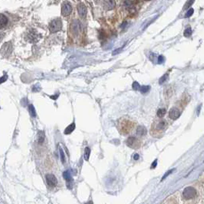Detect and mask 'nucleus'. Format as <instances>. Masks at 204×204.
<instances>
[{
	"instance_id": "obj_19",
	"label": "nucleus",
	"mask_w": 204,
	"mask_h": 204,
	"mask_svg": "<svg viewBox=\"0 0 204 204\" xmlns=\"http://www.w3.org/2000/svg\"><path fill=\"white\" fill-rule=\"evenodd\" d=\"M166 112H167V110H166V108H159V110L157 111V116L159 118H162L164 116V115L166 114Z\"/></svg>"
},
{
	"instance_id": "obj_4",
	"label": "nucleus",
	"mask_w": 204,
	"mask_h": 204,
	"mask_svg": "<svg viewBox=\"0 0 204 204\" xmlns=\"http://www.w3.org/2000/svg\"><path fill=\"white\" fill-rule=\"evenodd\" d=\"M183 197L186 198V199H191V198H193L195 197L196 195V191L194 187H186L183 191Z\"/></svg>"
},
{
	"instance_id": "obj_14",
	"label": "nucleus",
	"mask_w": 204,
	"mask_h": 204,
	"mask_svg": "<svg viewBox=\"0 0 204 204\" xmlns=\"http://www.w3.org/2000/svg\"><path fill=\"white\" fill-rule=\"evenodd\" d=\"M28 38L30 41H37L39 39L38 34L36 32H30L28 34Z\"/></svg>"
},
{
	"instance_id": "obj_6",
	"label": "nucleus",
	"mask_w": 204,
	"mask_h": 204,
	"mask_svg": "<svg viewBox=\"0 0 204 204\" xmlns=\"http://www.w3.org/2000/svg\"><path fill=\"white\" fill-rule=\"evenodd\" d=\"M126 143H127L128 146L132 148H137L140 146V141L134 136L128 137Z\"/></svg>"
},
{
	"instance_id": "obj_24",
	"label": "nucleus",
	"mask_w": 204,
	"mask_h": 204,
	"mask_svg": "<svg viewBox=\"0 0 204 204\" xmlns=\"http://www.w3.org/2000/svg\"><path fill=\"white\" fill-rule=\"evenodd\" d=\"M59 152H60V156H61V162L65 163V154H64V151L62 150L61 147H59Z\"/></svg>"
},
{
	"instance_id": "obj_9",
	"label": "nucleus",
	"mask_w": 204,
	"mask_h": 204,
	"mask_svg": "<svg viewBox=\"0 0 204 204\" xmlns=\"http://www.w3.org/2000/svg\"><path fill=\"white\" fill-rule=\"evenodd\" d=\"M180 116V112L177 108H172L169 111V117L171 118L173 121L177 120Z\"/></svg>"
},
{
	"instance_id": "obj_17",
	"label": "nucleus",
	"mask_w": 204,
	"mask_h": 204,
	"mask_svg": "<svg viewBox=\"0 0 204 204\" xmlns=\"http://www.w3.org/2000/svg\"><path fill=\"white\" fill-rule=\"evenodd\" d=\"M75 124L74 123H72L71 124H70L68 127L65 129V132H64V133L65 134V135H69V134L72 133L73 131H74V129H75Z\"/></svg>"
},
{
	"instance_id": "obj_28",
	"label": "nucleus",
	"mask_w": 204,
	"mask_h": 204,
	"mask_svg": "<svg viewBox=\"0 0 204 204\" xmlns=\"http://www.w3.org/2000/svg\"><path fill=\"white\" fill-rule=\"evenodd\" d=\"M194 3V2L193 1H188V2H187V3L184 5V7H183V9H187V8H189L190 6H191V5Z\"/></svg>"
},
{
	"instance_id": "obj_16",
	"label": "nucleus",
	"mask_w": 204,
	"mask_h": 204,
	"mask_svg": "<svg viewBox=\"0 0 204 204\" xmlns=\"http://www.w3.org/2000/svg\"><path fill=\"white\" fill-rule=\"evenodd\" d=\"M7 22H8L7 18L3 14H0V25H1V27L2 28L5 27L6 24H7Z\"/></svg>"
},
{
	"instance_id": "obj_12",
	"label": "nucleus",
	"mask_w": 204,
	"mask_h": 204,
	"mask_svg": "<svg viewBox=\"0 0 204 204\" xmlns=\"http://www.w3.org/2000/svg\"><path fill=\"white\" fill-rule=\"evenodd\" d=\"M104 6L106 10H112L116 6V2L112 1V0H108V1H104L103 2Z\"/></svg>"
},
{
	"instance_id": "obj_3",
	"label": "nucleus",
	"mask_w": 204,
	"mask_h": 204,
	"mask_svg": "<svg viewBox=\"0 0 204 204\" xmlns=\"http://www.w3.org/2000/svg\"><path fill=\"white\" fill-rule=\"evenodd\" d=\"M167 126V121L164 120H159V121H156L155 123L152 124V128H154V130L157 131V132H161V131L164 130Z\"/></svg>"
},
{
	"instance_id": "obj_33",
	"label": "nucleus",
	"mask_w": 204,
	"mask_h": 204,
	"mask_svg": "<svg viewBox=\"0 0 204 204\" xmlns=\"http://www.w3.org/2000/svg\"><path fill=\"white\" fill-rule=\"evenodd\" d=\"M139 157H140V156H139L138 154H135L133 156V159H135V160H137V159H139Z\"/></svg>"
},
{
	"instance_id": "obj_21",
	"label": "nucleus",
	"mask_w": 204,
	"mask_h": 204,
	"mask_svg": "<svg viewBox=\"0 0 204 204\" xmlns=\"http://www.w3.org/2000/svg\"><path fill=\"white\" fill-rule=\"evenodd\" d=\"M29 112H30V114L31 115V116H33V117H35V116H36V111H35V108L32 105H29Z\"/></svg>"
},
{
	"instance_id": "obj_32",
	"label": "nucleus",
	"mask_w": 204,
	"mask_h": 204,
	"mask_svg": "<svg viewBox=\"0 0 204 204\" xmlns=\"http://www.w3.org/2000/svg\"><path fill=\"white\" fill-rule=\"evenodd\" d=\"M156 164H157V159H156V160L154 161V163L152 164V168H155L156 167Z\"/></svg>"
},
{
	"instance_id": "obj_18",
	"label": "nucleus",
	"mask_w": 204,
	"mask_h": 204,
	"mask_svg": "<svg viewBox=\"0 0 204 204\" xmlns=\"http://www.w3.org/2000/svg\"><path fill=\"white\" fill-rule=\"evenodd\" d=\"M45 140V132L43 131H39L38 132V143H42Z\"/></svg>"
},
{
	"instance_id": "obj_23",
	"label": "nucleus",
	"mask_w": 204,
	"mask_h": 204,
	"mask_svg": "<svg viewBox=\"0 0 204 204\" xmlns=\"http://www.w3.org/2000/svg\"><path fill=\"white\" fill-rule=\"evenodd\" d=\"M192 34V30L190 27H188L184 30V36L185 37H190Z\"/></svg>"
},
{
	"instance_id": "obj_20",
	"label": "nucleus",
	"mask_w": 204,
	"mask_h": 204,
	"mask_svg": "<svg viewBox=\"0 0 204 204\" xmlns=\"http://www.w3.org/2000/svg\"><path fill=\"white\" fill-rule=\"evenodd\" d=\"M89 156H90V148L89 147H86L85 148V152H84V158H85L86 161L89 160Z\"/></svg>"
},
{
	"instance_id": "obj_2",
	"label": "nucleus",
	"mask_w": 204,
	"mask_h": 204,
	"mask_svg": "<svg viewBox=\"0 0 204 204\" xmlns=\"http://www.w3.org/2000/svg\"><path fill=\"white\" fill-rule=\"evenodd\" d=\"M61 28H62V22L61 19H55L52 20L49 25V29L51 33H57L60 31Z\"/></svg>"
},
{
	"instance_id": "obj_30",
	"label": "nucleus",
	"mask_w": 204,
	"mask_h": 204,
	"mask_svg": "<svg viewBox=\"0 0 204 204\" xmlns=\"http://www.w3.org/2000/svg\"><path fill=\"white\" fill-rule=\"evenodd\" d=\"M172 172H173V170H171V171H169V172H167V174H165V175H163V177L162 180H163V179H164V178H165L166 177H167V176H168V175H170V174H171V173H172Z\"/></svg>"
},
{
	"instance_id": "obj_22",
	"label": "nucleus",
	"mask_w": 204,
	"mask_h": 204,
	"mask_svg": "<svg viewBox=\"0 0 204 204\" xmlns=\"http://www.w3.org/2000/svg\"><path fill=\"white\" fill-rule=\"evenodd\" d=\"M149 89H150V86L143 85L140 87V91L142 92V93H146V92H147L148 91H149Z\"/></svg>"
},
{
	"instance_id": "obj_8",
	"label": "nucleus",
	"mask_w": 204,
	"mask_h": 204,
	"mask_svg": "<svg viewBox=\"0 0 204 204\" xmlns=\"http://www.w3.org/2000/svg\"><path fill=\"white\" fill-rule=\"evenodd\" d=\"M45 179H46V182H47V184L50 187H55V186L57 185V178L53 174H48V175H46Z\"/></svg>"
},
{
	"instance_id": "obj_7",
	"label": "nucleus",
	"mask_w": 204,
	"mask_h": 204,
	"mask_svg": "<svg viewBox=\"0 0 204 204\" xmlns=\"http://www.w3.org/2000/svg\"><path fill=\"white\" fill-rule=\"evenodd\" d=\"M77 12L81 19H85L86 15H87V8L83 3H80L77 5Z\"/></svg>"
},
{
	"instance_id": "obj_34",
	"label": "nucleus",
	"mask_w": 204,
	"mask_h": 204,
	"mask_svg": "<svg viewBox=\"0 0 204 204\" xmlns=\"http://www.w3.org/2000/svg\"><path fill=\"white\" fill-rule=\"evenodd\" d=\"M54 96H50V98L55 100V99H57V97H58V95H54Z\"/></svg>"
},
{
	"instance_id": "obj_13",
	"label": "nucleus",
	"mask_w": 204,
	"mask_h": 204,
	"mask_svg": "<svg viewBox=\"0 0 204 204\" xmlns=\"http://www.w3.org/2000/svg\"><path fill=\"white\" fill-rule=\"evenodd\" d=\"M11 50H12V49H11V45H10V43H6V44L3 45V48H2V54L4 55V54L6 53V55H8L9 54H10Z\"/></svg>"
},
{
	"instance_id": "obj_29",
	"label": "nucleus",
	"mask_w": 204,
	"mask_h": 204,
	"mask_svg": "<svg viewBox=\"0 0 204 204\" xmlns=\"http://www.w3.org/2000/svg\"><path fill=\"white\" fill-rule=\"evenodd\" d=\"M163 61H164V57H163V56H159V57H158V62H159V64H162Z\"/></svg>"
},
{
	"instance_id": "obj_1",
	"label": "nucleus",
	"mask_w": 204,
	"mask_h": 204,
	"mask_svg": "<svg viewBox=\"0 0 204 204\" xmlns=\"http://www.w3.org/2000/svg\"><path fill=\"white\" fill-rule=\"evenodd\" d=\"M82 31V25L79 20H74L70 25V32L73 36H77Z\"/></svg>"
},
{
	"instance_id": "obj_15",
	"label": "nucleus",
	"mask_w": 204,
	"mask_h": 204,
	"mask_svg": "<svg viewBox=\"0 0 204 204\" xmlns=\"http://www.w3.org/2000/svg\"><path fill=\"white\" fill-rule=\"evenodd\" d=\"M136 134L138 136H145L147 134V129L143 126H140V127L137 128Z\"/></svg>"
},
{
	"instance_id": "obj_26",
	"label": "nucleus",
	"mask_w": 204,
	"mask_h": 204,
	"mask_svg": "<svg viewBox=\"0 0 204 204\" xmlns=\"http://www.w3.org/2000/svg\"><path fill=\"white\" fill-rule=\"evenodd\" d=\"M193 13H194V9H193V8H191V9H189V10H188L187 12L186 13L185 17H186V18H189V17H191V16L193 14Z\"/></svg>"
},
{
	"instance_id": "obj_10",
	"label": "nucleus",
	"mask_w": 204,
	"mask_h": 204,
	"mask_svg": "<svg viewBox=\"0 0 204 204\" xmlns=\"http://www.w3.org/2000/svg\"><path fill=\"white\" fill-rule=\"evenodd\" d=\"M121 123H122V124H121V131L123 132H128L129 130L132 128V123H131V121H122Z\"/></svg>"
},
{
	"instance_id": "obj_31",
	"label": "nucleus",
	"mask_w": 204,
	"mask_h": 204,
	"mask_svg": "<svg viewBox=\"0 0 204 204\" xmlns=\"http://www.w3.org/2000/svg\"><path fill=\"white\" fill-rule=\"evenodd\" d=\"M7 79V75H4L1 77V83H3Z\"/></svg>"
},
{
	"instance_id": "obj_5",
	"label": "nucleus",
	"mask_w": 204,
	"mask_h": 204,
	"mask_svg": "<svg viewBox=\"0 0 204 204\" xmlns=\"http://www.w3.org/2000/svg\"><path fill=\"white\" fill-rule=\"evenodd\" d=\"M72 12V6L70 3L68 2H65L62 3V6H61V14L64 17H67L69 16Z\"/></svg>"
},
{
	"instance_id": "obj_25",
	"label": "nucleus",
	"mask_w": 204,
	"mask_h": 204,
	"mask_svg": "<svg viewBox=\"0 0 204 204\" xmlns=\"http://www.w3.org/2000/svg\"><path fill=\"white\" fill-rule=\"evenodd\" d=\"M140 87L141 86L140 85V84L137 82V81H134L133 84H132V89L134 90H140Z\"/></svg>"
},
{
	"instance_id": "obj_27",
	"label": "nucleus",
	"mask_w": 204,
	"mask_h": 204,
	"mask_svg": "<svg viewBox=\"0 0 204 204\" xmlns=\"http://www.w3.org/2000/svg\"><path fill=\"white\" fill-rule=\"evenodd\" d=\"M167 76H168V75L167 74H164L163 76L159 79V84H163V82H165L166 81V80L167 79Z\"/></svg>"
},
{
	"instance_id": "obj_11",
	"label": "nucleus",
	"mask_w": 204,
	"mask_h": 204,
	"mask_svg": "<svg viewBox=\"0 0 204 204\" xmlns=\"http://www.w3.org/2000/svg\"><path fill=\"white\" fill-rule=\"evenodd\" d=\"M63 177L66 180L68 187H70V184L72 185V182H73V177H72V175H71V173H70V171H65V172H64Z\"/></svg>"
}]
</instances>
